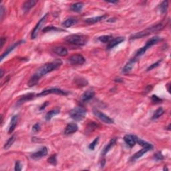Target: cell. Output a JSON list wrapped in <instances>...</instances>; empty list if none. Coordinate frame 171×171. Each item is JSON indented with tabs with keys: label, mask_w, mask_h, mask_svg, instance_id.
Here are the masks:
<instances>
[{
	"label": "cell",
	"mask_w": 171,
	"mask_h": 171,
	"mask_svg": "<svg viewBox=\"0 0 171 171\" xmlns=\"http://www.w3.org/2000/svg\"><path fill=\"white\" fill-rule=\"evenodd\" d=\"M62 62L60 60H56L50 63L45 64L44 66H41L40 68H38L35 71L32 76L31 77L30 80L28 82V86L30 87H32L36 85L39 82L40 79L42 78L43 76H45L48 73H50L55 70L57 69L62 66Z\"/></svg>",
	"instance_id": "cell-1"
},
{
	"label": "cell",
	"mask_w": 171,
	"mask_h": 171,
	"mask_svg": "<svg viewBox=\"0 0 171 171\" xmlns=\"http://www.w3.org/2000/svg\"><path fill=\"white\" fill-rule=\"evenodd\" d=\"M164 28H165V25H164L162 23H158L155 26L149 27L143 31H141V32L134 33V34L131 36V40H135V39H138V38H142L143 37H145V36H147L148 35L151 34V33L158 32V31H160V30H162Z\"/></svg>",
	"instance_id": "cell-2"
},
{
	"label": "cell",
	"mask_w": 171,
	"mask_h": 171,
	"mask_svg": "<svg viewBox=\"0 0 171 171\" xmlns=\"http://www.w3.org/2000/svg\"><path fill=\"white\" fill-rule=\"evenodd\" d=\"M65 40L69 44L82 46L84 45L88 42V38L83 35L78 34H72L65 38Z\"/></svg>",
	"instance_id": "cell-3"
},
{
	"label": "cell",
	"mask_w": 171,
	"mask_h": 171,
	"mask_svg": "<svg viewBox=\"0 0 171 171\" xmlns=\"http://www.w3.org/2000/svg\"><path fill=\"white\" fill-rule=\"evenodd\" d=\"M86 115V110L83 107H76L71 110L70 116L72 119L76 121H80L83 120Z\"/></svg>",
	"instance_id": "cell-4"
},
{
	"label": "cell",
	"mask_w": 171,
	"mask_h": 171,
	"mask_svg": "<svg viewBox=\"0 0 171 171\" xmlns=\"http://www.w3.org/2000/svg\"><path fill=\"white\" fill-rule=\"evenodd\" d=\"M160 38L159 37H158V36H155V37L152 38L150 40H149L148 42H146V44L145 45H144V46H143V48H141L140 49L138 50V52H136V56L140 57V56H143V55L145 54L146 50H148L149 48L153 46V45L156 44V43L158 42V41H160Z\"/></svg>",
	"instance_id": "cell-5"
},
{
	"label": "cell",
	"mask_w": 171,
	"mask_h": 171,
	"mask_svg": "<svg viewBox=\"0 0 171 171\" xmlns=\"http://www.w3.org/2000/svg\"><path fill=\"white\" fill-rule=\"evenodd\" d=\"M56 94L59 95H64L67 96L68 94V93L66 91H64L59 88H50L48 89V90H45L42 91V92H40L37 94V96H44L48 94Z\"/></svg>",
	"instance_id": "cell-6"
},
{
	"label": "cell",
	"mask_w": 171,
	"mask_h": 171,
	"mask_svg": "<svg viewBox=\"0 0 171 171\" xmlns=\"http://www.w3.org/2000/svg\"><path fill=\"white\" fill-rule=\"evenodd\" d=\"M93 114H94L98 119H100L101 121L104 122L106 124H112L114 123V120L108 116L104 114L102 112L99 111V110L96 109V108H94L93 109Z\"/></svg>",
	"instance_id": "cell-7"
},
{
	"label": "cell",
	"mask_w": 171,
	"mask_h": 171,
	"mask_svg": "<svg viewBox=\"0 0 171 171\" xmlns=\"http://www.w3.org/2000/svg\"><path fill=\"white\" fill-rule=\"evenodd\" d=\"M48 16V13L45 14V15L43 17V18L41 19V20L38 21V23L36 24L35 27L33 29L32 32V35H31V37H32V39H35L37 37L38 35V33H39L40 30H41V28L43 26H44V24L45 23V21L47 20V18Z\"/></svg>",
	"instance_id": "cell-8"
},
{
	"label": "cell",
	"mask_w": 171,
	"mask_h": 171,
	"mask_svg": "<svg viewBox=\"0 0 171 171\" xmlns=\"http://www.w3.org/2000/svg\"><path fill=\"white\" fill-rule=\"evenodd\" d=\"M68 61L72 65H82L86 60L80 54H75L69 57Z\"/></svg>",
	"instance_id": "cell-9"
},
{
	"label": "cell",
	"mask_w": 171,
	"mask_h": 171,
	"mask_svg": "<svg viewBox=\"0 0 171 171\" xmlns=\"http://www.w3.org/2000/svg\"><path fill=\"white\" fill-rule=\"evenodd\" d=\"M48 154V149L46 147H43L40 149V150H38L35 153H33L31 157H32L33 159L34 160H38L40 158L45 156Z\"/></svg>",
	"instance_id": "cell-10"
},
{
	"label": "cell",
	"mask_w": 171,
	"mask_h": 171,
	"mask_svg": "<svg viewBox=\"0 0 171 171\" xmlns=\"http://www.w3.org/2000/svg\"><path fill=\"white\" fill-rule=\"evenodd\" d=\"M136 138L137 137L136 136L132 135V134H126L124 137V140L125 143L128 144L130 147L132 148L135 146L136 143Z\"/></svg>",
	"instance_id": "cell-11"
},
{
	"label": "cell",
	"mask_w": 171,
	"mask_h": 171,
	"mask_svg": "<svg viewBox=\"0 0 171 171\" xmlns=\"http://www.w3.org/2000/svg\"><path fill=\"white\" fill-rule=\"evenodd\" d=\"M95 95V92L93 90H88L82 96V101L84 102H87L89 100L92 99Z\"/></svg>",
	"instance_id": "cell-12"
},
{
	"label": "cell",
	"mask_w": 171,
	"mask_h": 171,
	"mask_svg": "<svg viewBox=\"0 0 171 171\" xmlns=\"http://www.w3.org/2000/svg\"><path fill=\"white\" fill-rule=\"evenodd\" d=\"M34 96H35V95L33 93H29L26 95H23V96H21L20 99L18 100V102H17V105L20 106V105L23 104V103L28 102V101L32 100L33 98H34Z\"/></svg>",
	"instance_id": "cell-13"
},
{
	"label": "cell",
	"mask_w": 171,
	"mask_h": 171,
	"mask_svg": "<svg viewBox=\"0 0 171 171\" xmlns=\"http://www.w3.org/2000/svg\"><path fill=\"white\" fill-rule=\"evenodd\" d=\"M78 125L75 123H70L67 125L64 131L65 134H71L78 131Z\"/></svg>",
	"instance_id": "cell-14"
},
{
	"label": "cell",
	"mask_w": 171,
	"mask_h": 171,
	"mask_svg": "<svg viewBox=\"0 0 171 171\" xmlns=\"http://www.w3.org/2000/svg\"><path fill=\"white\" fill-rule=\"evenodd\" d=\"M124 38L123 37H118V38H114V39H112L109 43H108V44L107 45V49L108 50L112 49V48L116 46L117 45L120 44V43L124 42Z\"/></svg>",
	"instance_id": "cell-15"
},
{
	"label": "cell",
	"mask_w": 171,
	"mask_h": 171,
	"mask_svg": "<svg viewBox=\"0 0 171 171\" xmlns=\"http://www.w3.org/2000/svg\"><path fill=\"white\" fill-rule=\"evenodd\" d=\"M107 18V15H104L101 16H98V17H94V18H88L85 20V22L88 24H94L98 22H100V21H102Z\"/></svg>",
	"instance_id": "cell-16"
},
{
	"label": "cell",
	"mask_w": 171,
	"mask_h": 171,
	"mask_svg": "<svg viewBox=\"0 0 171 171\" xmlns=\"http://www.w3.org/2000/svg\"><path fill=\"white\" fill-rule=\"evenodd\" d=\"M53 51L55 53V54H57V56H66L67 54H68V50L66 48L62 47V46H58L56 47L53 49Z\"/></svg>",
	"instance_id": "cell-17"
},
{
	"label": "cell",
	"mask_w": 171,
	"mask_h": 171,
	"mask_svg": "<svg viewBox=\"0 0 171 171\" xmlns=\"http://www.w3.org/2000/svg\"><path fill=\"white\" fill-rule=\"evenodd\" d=\"M136 58L131 59L126 65H125L123 69H122V72H123L124 73H128V72L131 71V70L132 69V68H133V66H134V64L136 63Z\"/></svg>",
	"instance_id": "cell-18"
},
{
	"label": "cell",
	"mask_w": 171,
	"mask_h": 171,
	"mask_svg": "<svg viewBox=\"0 0 171 171\" xmlns=\"http://www.w3.org/2000/svg\"><path fill=\"white\" fill-rule=\"evenodd\" d=\"M152 150V149L149 148H143L142 150H140L138 152H137V153L134 155L133 156H132V158H131V160L132 161H134V160H136L137 159H138L139 158H140L143 156V155H144V154H146L147 153L148 151Z\"/></svg>",
	"instance_id": "cell-19"
},
{
	"label": "cell",
	"mask_w": 171,
	"mask_h": 171,
	"mask_svg": "<svg viewBox=\"0 0 171 171\" xmlns=\"http://www.w3.org/2000/svg\"><path fill=\"white\" fill-rule=\"evenodd\" d=\"M18 115L13 116L11 118L10 125H9V130H8L9 134L11 133V132L14 131V129H15V128L17 125V123H18Z\"/></svg>",
	"instance_id": "cell-20"
},
{
	"label": "cell",
	"mask_w": 171,
	"mask_h": 171,
	"mask_svg": "<svg viewBox=\"0 0 171 171\" xmlns=\"http://www.w3.org/2000/svg\"><path fill=\"white\" fill-rule=\"evenodd\" d=\"M37 1H33V0H30V1H25V3L23 5V11L25 12H28L31 8H32L37 4Z\"/></svg>",
	"instance_id": "cell-21"
},
{
	"label": "cell",
	"mask_w": 171,
	"mask_h": 171,
	"mask_svg": "<svg viewBox=\"0 0 171 171\" xmlns=\"http://www.w3.org/2000/svg\"><path fill=\"white\" fill-rule=\"evenodd\" d=\"M60 112V108H56L54 110H50V111L47 112V114H45V120H50L53 117L55 116H56L57 114H58Z\"/></svg>",
	"instance_id": "cell-22"
},
{
	"label": "cell",
	"mask_w": 171,
	"mask_h": 171,
	"mask_svg": "<svg viewBox=\"0 0 171 171\" xmlns=\"http://www.w3.org/2000/svg\"><path fill=\"white\" fill-rule=\"evenodd\" d=\"M78 22V20L76 18H70L65 20L63 23H62V26L64 28H70L71 26L75 25Z\"/></svg>",
	"instance_id": "cell-23"
},
{
	"label": "cell",
	"mask_w": 171,
	"mask_h": 171,
	"mask_svg": "<svg viewBox=\"0 0 171 171\" xmlns=\"http://www.w3.org/2000/svg\"><path fill=\"white\" fill-rule=\"evenodd\" d=\"M22 42V41H20V42H16V43H15V44H13V45H11V46H10V47H9L8 49H7V50L6 52H5L3 54L1 55V60H3L5 57L6 56H8V55L9 54V53L10 52H11L12 51H13V50L15 49V48L17 47V46H18L19 45H20L21 43Z\"/></svg>",
	"instance_id": "cell-24"
},
{
	"label": "cell",
	"mask_w": 171,
	"mask_h": 171,
	"mask_svg": "<svg viewBox=\"0 0 171 171\" xmlns=\"http://www.w3.org/2000/svg\"><path fill=\"white\" fill-rule=\"evenodd\" d=\"M116 138H112L110 140V141L108 143V144H107L106 146V147L104 148V150L102 151V155L103 156H104L107 153H108V152L110 151V149L112 148V147H113V146H114V144L116 143Z\"/></svg>",
	"instance_id": "cell-25"
},
{
	"label": "cell",
	"mask_w": 171,
	"mask_h": 171,
	"mask_svg": "<svg viewBox=\"0 0 171 171\" xmlns=\"http://www.w3.org/2000/svg\"><path fill=\"white\" fill-rule=\"evenodd\" d=\"M83 6H84L83 3H82V2H78V3L72 5L71 9L73 11L75 12H80L83 8Z\"/></svg>",
	"instance_id": "cell-26"
},
{
	"label": "cell",
	"mask_w": 171,
	"mask_h": 171,
	"mask_svg": "<svg viewBox=\"0 0 171 171\" xmlns=\"http://www.w3.org/2000/svg\"><path fill=\"white\" fill-rule=\"evenodd\" d=\"M164 113H165V110H164L163 108L161 107L158 108L155 112V113H154L153 117H152V119L153 120L158 119V118H160L161 116H162L164 114Z\"/></svg>",
	"instance_id": "cell-27"
},
{
	"label": "cell",
	"mask_w": 171,
	"mask_h": 171,
	"mask_svg": "<svg viewBox=\"0 0 171 171\" xmlns=\"http://www.w3.org/2000/svg\"><path fill=\"white\" fill-rule=\"evenodd\" d=\"M136 143H138L141 146H143V148H149L150 149L153 148V146L151 144L147 143V142L143 140L140 139V138H136Z\"/></svg>",
	"instance_id": "cell-28"
},
{
	"label": "cell",
	"mask_w": 171,
	"mask_h": 171,
	"mask_svg": "<svg viewBox=\"0 0 171 171\" xmlns=\"http://www.w3.org/2000/svg\"><path fill=\"white\" fill-rule=\"evenodd\" d=\"M112 39L111 35H102L98 38V40L102 43H109Z\"/></svg>",
	"instance_id": "cell-29"
},
{
	"label": "cell",
	"mask_w": 171,
	"mask_h": 171,
	"mask_svg": "<svg viewBox=\"0 0 171 171\" xmlns=\"http://www.w3.org/2000/svg\"><path fill=\"white\" fill-rule=\"evenodd\" d=\"M168 8V1H164L162 2V4L160 5L159 8L160 11L162 12V13H165L167 12V9Z\"/></svg>",
	"instance_id": "cell-30"
},
{
	"label": "cell",
	"mask_w": 171,
	"mask_h": 171,
	"mask_svg": "<svg viewBox=\"0 0 171 171\" xmlns=\"http://www.w3.org/2000/svg\"><path fill=\"white\" fill-rule=\"evenodd\" d=\"M15 140H16V136L15 135H13L12 136L11 138H9L8 139V140L7 141V143L5 144V145H4V148L6 149H8L10 146L13 144V143H14V141H15Z\"/></svg>",
	"instance_id": "cell-31"
},
{
	"label": "cell",
	"mask_w": 171,
	"mask_h": 171,
	"mask_svg": "<svg viewBox=\"0 0 171 171\" xmlns=\"http://www.w3.org/2000/svg\"><path fill=\"white\" fill-rule=\"evenodd\" d=\"M48 162L51 165L56 166L57 164V158H56V155H53L52 156H50V157L48 158Z\"/></svg>",
	"instance_id": "cell-32"
},
{
	"label": "cell",
	"mask_w": 171,
	"mask_h": 171,
	"mask_svg": "<svg viewBox=\"0 0 171 171\" xmlns=\"http://www.w3.org/2000/svg\"><path fill=\"white\" fill-rule=\"evenodd\" d=\"M76 81L77 82V85L80 86H85L86 85L88 84V82L86 81V80L84 78H79L78 80H77L76 79Z\"/></svg>",
	"instance_id": "cell-33"
},
{
	"label": "cell",
	"mask_w": 171,
	"mask_h": 171,
	"mask_svg": "<svg viewBox=\"0 0 171 171\" xmlns=\"http://www.w3.org/2000/svg\"><path fill=\"white\" fill-rule=\"evenodd\" d=\"M50 31H62V30L54 27V26H48V27L45 28L44 30H43V32H44V33L49 32H50Z\"/></svg>",
	"instance_id": "cell-34"
},
{
	"label": "cell",
	"mask_w": 171,
	"mask_h": 171,
	"mask_svg": "<svg viewBox=\"0 0 171 171\" xmlns=\"http://www.w3.org/2000/svg\"><path fill=\"white\" fill-rule=\"evenodd\" d=\"M98 140H99V138H96L94 139V140L92 143H90V145H89L88 146V148L90 150H94L95 149V147H96V146L97 145V144L98 143Z\"/></svg>",
	"instance_id": "cell-35"
},
{
	"label": "cell",
	"mask_w": 171,
	"mask_h": 171,
	"mask_svg": "<svg viewBox=\"0 0 171 171\" xmlns=\"http://www.w3.org/2000/svg\"><path fill=\"white\" fill-rule=\"evenodd\" d=\"M161 62H162V60H158V62H156V63L153 64H152L150 66H149L148 68H147V71H150V70H153V69H154V68H156V67H158V66H159V65L160 64Z\"/></svg>",
	"instance_id": "cell-36"
},
{
	"label": "cell",
	"mask_w": 171,
	"mask_h": 171,
	"mask_svg": "<svg viewBox=\"0 0 171 171\" xmlns=\"http://www.w3.org/2000/svg\"><path fill=\"white\" fill-rule=\"evenodd\" d=\"M151 99H152V101H153V102L155 104H158V103L162 102V100H161L160 98H158L157 96H155V95L152 96Z\"/></svg>",
	"instance_id": "cell-37"
},
{
	"label": "cell",
	"mask_w": 171,
	"mask_h": 171,
	"mask_svg": "<svg viewBox=\"0 0 171 171\" xmlns=\"http://www.w3.org/2000/svg\"><path fill=\"white\" fill-rule=\"evenodd\" d=\"M32 131L33 132H35V133H36V132H38L40 131V124H35L33 125V126L32 128Z\"/></svg>",
	"instance_id": "cell-38"
},
{
	"label": "cell",
	"mask_w": 171,
	"mask_h": 171,
	"mask_svg": "<svg viewBox=\"0 0 171 171\" xmlns=\"http://www.w3.org/2000/svg\"><path fill=\"white\" fill-rule=\"evenodd\" d=\"M155 158L156 160H161L164 158V156L160 153H157L155 155Z\"/></svg>",
	"instance_id": "cell-39"
},
{
	"label": "cell",
	"mask_w": 171,
	"mask_h": 171,
	"mask_svg": "<svg viewBox=\"0 0 171 171\" xmlns=\"http://www.w3.org/2000/svg\"><path fill=\"white\" fill-rule=\"evenodd\" d=\"M5 11H6V9L4 8L3 5H1V8H0V12H1V21L3 20Z\"/></svg>",
	"instance_id": "cell-40"
},
{
	"label": "cell",
	"mask_w": 171,
	"mask_h": 171,
	"mask_svg": "<svg viewBox=\"0 0 171 171\" xmlns=\"http://www.w3.org/2000/svg\"><path fill=\"white\" fill-rule=\"evenodd\" d=\"M21 165L20 161H18V162H16V166H15V170H21Z\"/></svg>",
	"instance_id": "cell-41"
},
{
	"label": "cell",
	"mask_w": 171,
	"mask_h": 171,
	"mask_svg": "<svg viewBox=\"0 0 171 171\" xmlns=\"http://www.w3.org/2000/svg\"><path fill=\"white\" fill-rule=\"evenodd\" d=\"M6 38L2 37L1 38V48L3 47L4 43H6Z\"/></svg>",
	"instance_id": "cell-42"
},
{
	"label": "cell",
	"mask_w": 171,
	"mask_h": 171,
	"mask_svg": "<svg viewBox=\"0 0 171 171\" xmlns=\"http://www.w3.org/2000/svg\"><path fill=\"white\" fill-rule=\"evenodd\" d=\"M48 104V102H45L44 104H43L42 106H41V108H40V110H44V108H45V106H46Z\"/></svg>",
	"instance_id": "cell-43"
},
{
	"label": "cell",
	"mask_w": 171,
	"mask_h": 171,
	"mask_svg": "<svg viewBox=\"0 0 171 171\" xmlns=\"http://www.w3.org/2000/svg\"><path fill=\"white\" fill-rule=\"evenodd\" d=\"M4 74V70L1 69V78H2V77H3Z\"/></svg>",
	"instance_id": "cell-44"
},
{
	"label": "cell",
	"mask_w": 171,
	"mask_h": 171,
	"mask_svg": "<svg viewBox=\"0 0 171 171\" xmlns=\"http://www.w3.org/2000/svg\"><path fill=\"white\" fill-rule=\"evenodd\" d=\"M108 2V3H110V4H116V3H117V1H106Z\"/></svg>",
	"instance_id": "cell-45"
}]
</instances>
